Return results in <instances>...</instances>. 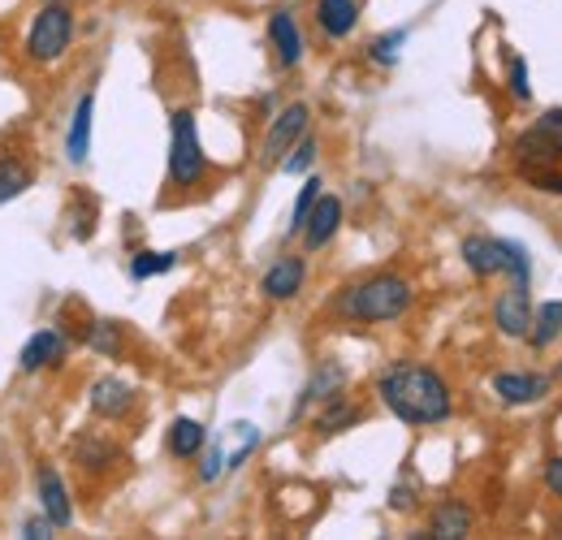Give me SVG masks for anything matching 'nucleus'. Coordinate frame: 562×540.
Here are the masks:
<instances>
[{"label":"nucleus","instance_id":"nucleus-27","mask_svg":"<svg viewBox=\"0 0 562 540\" xmlns=\"http://www.w3.org/2000/svg\"><path fill=\"white\" fill-rule=\"evenodd\" d=\"M502 247H506V272H510V285H528V281H532V260H528V251H524L519 243H510V238H502Z\"/></svg>","mask_w":562,"mask_h":540},{"label":"nucleus","instance_id":"nucleus-15","mask_svg":"<svg viewBox=\"0 0 562 540\" xmlns=\"http://www.w3.org/2000/svg\"><path fill=\"white\" fill-rule=\"evenodd\" d=\"M472 524H476L472 506H468V502H459V497H446V502L432 510V519H428V537L463 540L468 532H472Z\"/></svg>","mask_w":562,"mask_h":540},{"label":"nucleus","instance_id":"nucleus-19","mask_svg":"<svg viewBox=\"0 0 562 540\" xmlns=\"http://www.w3.org/2000/svg\"><path fill=\"white\" fill-rule=\"evenodd\" d=\"M91 117H95V95H82L74 104L70 135H66V156H70L74 165H82L87 151H91Z\"/></svg>","mask_w":562,"mask_h":540},{"label":"nucleus","instance_id":"nucleus-31","mask_svg":"<svg viewBox=\"0 0 562 540\" xmlns=\"http://www.w3.org/2000/svg\"><path fill=\"white\" fill-rule=\"evenodd\" d=\"M221 472H229L225 468V441H212V446H204V459H200V480L212 484V480H221Z\"/></svg>","mask_w":562,"mask_h":540},{"label":"nucleus","instance_id":"nucleus-37","mask_svg":"<svg viewBox=\"0 0 562 540\" xmlns=\"http://www.w3.org/2000/svg\"><path fill=\"white\" fill-rule=\"evenodd\" d=\"M559 376H562V368H559Z\"/></svg>","mask_w":562,"mask_h":540},{"label":"nucleus","instance_id":"nucleus-32","mask_svg":"<svg viewBox=\"0 0 562 540\" xmlns=\"http://www.w3.org/2000/svg\"><path fill=\"white\" fill-rule=\"evenodd\" d=\"M510 87H515V100H519V104H528V100H532V87H528V66H524V57H515V61H510Z\"/></svg>","mask_w":562,"mask_h":540},{"label":"nucleus","instance_id":"nucleus-28","mask_svg":"<svg viewBox=\"0 0 562 540\" xmlns=\"http://www.w3.org/2000/svg\"><path fill=\"white\" fill-rule=\"evenodd\" d=\"M316 200H321V178H307L299 200H294V212H290V234H303V221H307V212H312Z\"/></svg>","mask_w":562,"mask_h":540},{"label":"nucleus","instance_id":"nucleus-35","mask_svg":"<svg viewBox=\"0 0 562 540\" xmlns=\"http://www.w3.org/2000/svg\"><path fill=\"white\" fill-rule=\"evenodd\" d=\"M541 475H546V488H550V493H559V497H562V454H559V459H550V463H546V472H541Z\"/></svg>","mask_w":562,"mask_h":540},{"label":"nucleus","instance_id":"nucleus-5","mask_svg":"<svg viewBox=\"0 0 562 540\" xmlns=\"http://www.w3.org/2000/svg\"><path fill=\"white\" fill-rule=\"evenodd\" d=\"M562 156V109H546L524 135L515 138V160L524 173L550 169Z\"/></svg>","mask_w":562,"mask_h":540},{"label":"nucleus","instance_id":"nucleus-11","mask_svg":"<svg viewBox=\"0 0 562 540\" xmlns=\"http://www.w3.org/2000/svg\"><path fill=\"white\" fill-rule=\"evenodd\" d=\"M338 225H342V200L338 195H321V200L312 203L307 221H303V247L307 251H321L338 234Z\"/></svg>","mask_w":562,"mask_h":540},{"label":"nucleus","instance_id":"nucleus-21","mask_svg":"<svg viewBox=\"0 0 562 540\" xmlns=\"http://www.w3.org/2000/svg\"><path fill=\"white\" fill-rule=\"evenodd\" d=\"M359 419H363V410L347 403V398H342V390H338L334 398H325V410L316 415V432H321V437H334V432L351 428V424H359Z\"/></svg>","mask_w":562,"mask_h":540},{"label":"nucleus","instance_id":"nucleus-23","mask_svg":"<svg viewBox=\"0 0 562 540\" xmlns=\"http://www.w3.org/2000/svg\"><path fill=\"white\" fill-rule=\"evenodd\" d=\"M31 182H35V173H31L22 160H9V156L0 160V203L18 200V195H22Z\"/></svg>","mask_w":562,"mask_h":540},{"label":"nucleus","instance_id":"nucleus-30","mask_svg":"<svg viewBox=\"0 0 562 540\" xmlns=\"http://www.w3.org/2000/svg\"><path fill=\"white\" fill-rule=\"evenodd\" d=\"M87 346H91V350H100V355H117V346H122V329H117L113 320H100V325H91Z\"/></svg>","mask_w":562,"mask_h":540},{"label":"nucleus","instance_id":"nucleus-6","mask_svg":"<svg viewBox=\"0 0 562 540\" xmlns=\"http://www.w3.org/2000/svg\"><path fill=\"white\" fill-rule=\"evenodd\" d=\"M307 126H312V109L307 104H285L278 117L269 122V135H265V147H260L265 165H281L290 156V147L307 135Z\"/></svg>","mask_w":562,"mask_h":540},{"label":"nucleus","instance_id":"nucleus-13","mask_svg":"<svg viewBox=\"0 0 562 540\" xmlns=\"http://www.w3.org/2000/svg\"><path fill=\"white\" fill-rule=\"evenodd\" d=\"M546 390H550V381L537 376V372H497V376H493V394H497L506 406L541 403Z\"/></svg>","mask_w":562,"mask_h":540},{"label":"nucleus","instance_id":"nucleus-34","mask_svg":"<svg viewBox=\"0 0 562 540\" xmlns=\"http://www.w3.org/2000/svg\"><path fill=\"white\" fill-rule=\"evenodd\" d=\"M22 537H31V540L53 537V519H48V515H40V519H26V524H22Z\"/></svg>","mask_w":562,"mask_h":540},{"label":"nucleus","instance_id":"nucleus-2","mask_svg":"<svg viewBox=\"0 0 562 540\" xmlns=\"http://www.w3.org/2000/svg\"><path fill=\"white\" fill-rule=\"evenodd\" d=\"M416 303V290L407 277L398 272H372L363 281L347 285L338 299H334V312L351 325H390L398 316H407V307Z\"/></svg>","mask_w":562,"mask_h":540},{"label":"nucleus","instance_id":"nucleus-26","mask_svg":"<svg viewBox=\"0 0 562 540\" xmlns=\"http://www.w3.org/2000/svg\"><path fill=\"white\" fill-rule=\"evenodd\" d=\"M316 151H321V147H316V138H312V135H303V138H299V143H294V147H290V156L281 160V169L299 178V173H307V169L316 165Z\"/></svg>","mask_w":562,"mask_h":540},{"label":"nucleus","instance_id":"nucleus-22","mask_svg":"<svg viewBox=\"0 0 562 540\" xmlns=\"http://www.w3.org/2000/svg\"><path fill=\"white\" fill-rule=\"evenodd\" d=\"M342 381H347V372L338 368V363H325V368H316V376L307 381V390H303V398H299V410L294 415H303L312 403H325V398H334L338 390H342Z\"/></svg>","mask_w":562,"mask_h":540},{"label":"nucleus","instance_id":"nucleus-4","mask_svg":"<svg viewBox=\"0 0 562 540\" xmlns=\"http://www.w3.org/2000/svg\"><path fill=\"white\" fill-rule=\"evenodd\" d=\"M74 40V13L66 4H44L26 31V57L48 66V61H61L66 48Z\"/></svg>","mask_w":562,"mask_h":540},{"label":"nucleus","instance_id":"nucleus-8","mask_svg":"<svg viewBox=\"0 0 562 540\" xmlns=\"http://www.w3.org/2000/svg\"><path fill=\"white\" fill-rule=\"evenodd\" d=\"M307 281V260L303 256H278L269 272L260 277V294L273 299V303H290Z\"/></svg>","mask_w":562,"mask_h":540},{"label":"nucleus","instance_id":"nucleus-7","mask_svg":"<svg viewBox=\"0 0 562 540\" xmlns=\"http://www.w3.org/2000/svg\"><path fill=\"white\" fill-rule=\"evenodd\" d=\"M532 299H528V285H510L506 294H497L493 303V325L502 338H528L532 329Z\"/></svg>","mask_w":562,"mask_h":540},{"label":"nucleus","instance_id":"nucleus-25","mask_svg":"<svg viewBox=\"0 0 562 540\" xmlns=\"http://www.w3.org/2000/svg\"><path fill=\"white\" fill-rule=\"evenodd\" d=\"M113 454H117V450H113L109 441H100V437H82V441H78V463L91 468V472H104V468L113 463Z\"/></svg>","mask_w":562,"mask_h":540},{"label":"nucleus","instance_id":"nucleus-10","mask_svg":"<svg viewBox=\"0 0 562 540\" xmlns=\"http://www.w3.org/2000/svg\"><path fill=\"white\" fill-rule=\"evenodd\" d=\"M35 484H40V510L53 519V528H70L74 506H70V488H66L61 472H57L53 463H44L40 475H35Z\"/></svg>","mask_w":562,"mask_h":540},{"label":"nucleus","instance_id":"nucleus-33","mask_svg":"<svg viewBox=\"0 0 562 540\" xmlns=\"http://www.w3.org/2000/svg\"><path fill=\"white\" fill-rule=\"evenodd\" d=\"M524 178L546 195H562V173H554V169H537V173H524Z\"/></svg>","mask_w":562,"mask_h":540},{"label":"nucleus","instance_id":"nucleus-3","mask_svg":"<svg viewBox=\"0 0 562 540\" xmlns=\"http://www.w3.org/2000/svg\"><path fill=\"white\" fill-rule=\"evenodd\" d=\"M204 173H209V156H204V143L195 131V113L178 109L169 122V182L178 191H191L204 182Z\"/></svg>","mask_w":562,"mask_h":540},{"label":"nucleus","instance_id":"nucleus-12","mask_svg":"<svg viewBox=\"0 0 562 540\" xmlns=\"http://www.w3.org/2000/svg\"><path fill=\"white\" fill-rule=\"evenodd\" d=\"M463 265L472 277H481V281H490L497 272H506V247H502V238H485V234H472V238H463Z\"/></svg>","mask_w":562,"mask_h":540},{"label":"nucleus","instance_id":"nucleus-36","mask_svg":"<svg viewBox=\"0 0 562 540\" xmlns=\"http://www.w3.org/2000/svg\"><path fill=\"white\" fill-rule=\"evenodd\" d=\"M390 506H394V510H412V506H416V493H412V488H394V493H390Z\"/></svg>","mask_w":562,"mask_h":540},{"label":"nucleus","instance_id":"nucleus-9","mask_svg":"<svg viewBox=\"0 0 562 540\" xmlns=\"http://www.w3.org/2000/svg\"><path fill=\"white\" fill-rule=\"evenodd\" d=\"M66 355H70V341H66V334H61V329H40L35 338L22 346L18 368H22V372H44V368L66 363Z\"/></svg>","mask_w":562,"mask_h":540},{"label":"nucleus","instance_id":"nucleus-18","mask_svg":"<svg viewBox=\"0 0 562 540\" xmlns=\"http://www.w3.org/2000/svg\"><path fill=\"white\" fill-rule=\"evenodd\" d=\"M316 22L329 40H347L359 26V4L355 0H316Z\"/></svg>","mask_w":562,"mask_h":540},{"label":"nucleus","instance_id":"nucleus-24","mask_svg":"<svg viewBox=\"0 0 562 540\" xmlns=\"http://www.w3.org/2000/svg\"><path fill=\"white\" fill-rule=\"evenodd\" d=\"M173 265H178V251H139V256L131 260V277H135V281H147V277L169 272Z\"/></svg>","mask_w":562,"mask_h":540},{"label":"nucleus","instance_id":"nucleus-14","mask_svg":"<svg viewBox=\"0 0 562 540\" xmlns=\"http://www.w3.org/2000/svg\"><path fill=\"white\" fill-rule=\"evenodd\" d=\"M269 44H273V53H278V61L285 69H294L303 61V31H299V22H294L290 9H278L269 18Z\"/></svg>","mask_w":562,"mask_h":540},{"label":"nucleus","instance_id":"nucleus-1","mask_svg":"<svg viewBox=\"0 0 562 540\" xmlns=\"http://www.w3.org/2000/svg\"><path fill=\"white\" fill-rule=\"evenodd\" d=\"M376 398L394 419H403L412 428L446 424L450 410H454L446 376L437 368H428V363H390L376 376Z\"/></svg>","mask_w":562,"mask_h":540},{"label":"nucleus","instance_id":"nucleus-17","mask_svg":"<svg viewBox=\"0 0 562 540\" xmlns=\"http://www.w3.org/2000/svg\"><path fill=\"white\" fill-rule=\"evenodd\" d=\"M165 446H169L173 459H200L204 446H209V428L200 419H191V415H178L169 424V432H165Z\"/></svg>","mask_w":562,"mask_h":540},{"label":"nucleus","instance_id":"nucleus-29","mask_svg":"<svg viewBox=\"0 0 562 540\" xmlns=\"http://www.w3.org/2000/svg\"><path fill=\"white\" fill-rule=\"evenodd\" d=\"M403 44H407V31H390V35H381V40H372V48H368V53H372V61H376V66H394Z\"/></svg>","mask_w":562,"mask_h":540},{"label":"nucleus","instance_id":"nucleus-20","mask_svg":"<svg viewBox=\"0 0 562 540\" xmlns=\"http://www.w3.org/2000/svg\"><path fill=\"white\" fill-rule=\"evenodd\" d=\"M562 338V299H550L546 307L532 312V329H528V346L532 350H546Z\"/></svg>","mask_w":562,"mask_h":540},{"label":"nucleus","instance_id":"nucleus-16","mask_svg":"<svg viewBox=\"0 0 562 540\" xmlns=\"http://www.w3.org/2000/svg\"><path fill=\"white\" fill-rule=\"evenodd\" d=\"M87 398H91V410H95L100 419H122V415L135 406V390H131L126 381H117V376H100Z\"/></svg>","mask_w":562,"mask_h":540}]
</instances>
